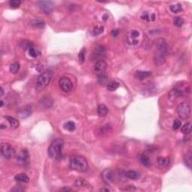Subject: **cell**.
<instances>
[{
  "label": "cell",
  "mask_w": 192,
  "mask_h": 192,
  "mask_svg": "<svg viewBox=\"0 0 192 192\" xmlns=\"http://www.w3.org/2000/svg\"><path fill=\"white\" fill-rule=\"evenodd\" d=\"M155 45L157 47V53H155V60L157 65H161L165 62V56L167 50V44L163 38H158L155 41Z\"/></svg>",
  "instance_id": "obj_1"
},
{
  "label": "cell",
  "mask_w": 192,
  "mask_h": 192,
  "mask_svg": "<svg viewBox=\"0 0 192 192\" xmlns=\"http://www.w3.org/2000/svg\"><path fill=\"white\" fill-rule=\"evenodd\" d=\"M70 168L73 170L83 173L89 168L88 161L81 155H74L70 159Z\"/></svg>",
  "instance_id": "obj_2"
},
{
  "label": "cell",
  "mask_w": 192,
  "mask_h": 192,
  "mask_svg": "<svg viewBox=\"0 0 192 192\" xmlns=\"http://www.w3.org/2000/svg\"><path fill=\"white\" fill-rule=\"evenodd\" d=\"M64 142L62 139H56L51 143L48 148V155L51 158L59 159L62 155Z\"/></svg>",
  "instance_id": "obj_3"
},
{
  "label": "cell",
  "mask_w": 192,
  "mask_h": 192,
  "mask_svg": "<svg viewBox=\"0 0 192 192\" xmlns=\"http://www.w3.org/2000/svg\"><path fill=\"white\" fill-rule=\"evenodd\" d=\"M52 77H53V72L50 70L45 71L43 73H41L37 79L36 89L38 91H41L46 88L48 84L50 83Z\"/></svg>",
  "instance_id": "obj_4"
},
{
  "label": "cell",
  "mask_w": 192,
  "mask_h": 192,
  "mask_svg": "<svg viewBox=\"0 0 192 192\" xmlns=\"http://www.w3.org/2000/svg\"><path fill=\"white\" fill-rule=\"evenodd\" d=\"M177 113L180 119L186 120L191 116V107L187 102L180 104L177 107Z\"/></svg>",
  "instance_id": "obj_5"
},
{
  "label": "cell",
  "mask_w": 192,
  "mask_h": 192,
  "mask_svg": "<svg viewBox=\"0 0 192 192\" xmlns=\"http://www.w3.org/2000/svg\"><path fill=\"white\" fill-rule=\"evenodd\" d=\"M1 153L6 159H11L15 155V150L11 144L7 143H2Z\"/></svg>",
  "instance_id": "obj_6"
},
{
  "label": "cell",
  "mask_w": 192,
  "mask_h": 192,
  "mask_svg": "<svg viewBox=\"0 0 192 192\" xmlns=\"http://www.w3.org/2000/svg\"><path fill=\"white\" fill-rule=\"evenodd\" d=\"M59 86L60 89L65 93H69L73 89V83L69 77H63L59 80Z\"/></svg>",
  "instance_id": "obj_7"
},
{
  "label": "cell",
  "mask_w": 192,
  "mask_h": 192,
  "mask_svg": "<svg viewBox=\"0 0 192 192\" xmlns=\"http://www.w3.org/2000/svg\"><path fill=\"white\" fill-rule=\"evenodd\" d=\"M37 5L40 10L45 14L51 13L53 8V4L50 1H40L37 2Z\"/></svg>",
  "instance_id": "obj_8"
},
{
  "label": "cell",
  "mask_w": 192,
  "mask_h": 192,
  "mask_svg": "<svg viewBox=\"0 0 192 192\" xmlns=\"http://www.w3.org/2000/svg\"><path fill=\"white\" fill-rule=\"evenodd\" d=\"M106 69H107V64L103 60H98L96 62L94 67V71L97 76H101L105 74Z\"/></svg>",
  "instance_id": "obj_9"
},
{
  "label": "cell",
  "mask_w": 192,
  "mask_h": 192,
  "mask_svg": "<svg viewBox=\"0 0 192 192\" xmlns=\"http://www.w3.org/2000/svg\"><path fill=\"white\" fill-rule=\"evenodd\" d=\"M184 92L183 90H182L181 89L179 88H174L172 90L170 91V93L168 94V98L170 101H174L176 100L179 97H181V96L184 95Z\"/></svg>",
  "instance_id": "obj_10"
},
{
  "label": "cell",
  "mask_w": 192,
  "mask_h": 192,
  "mask_svg": "<svg viewBox=\"0 0 192 192\" xmlns=\"http://www.w3.org/2000/svg\"><path fill=\"white\" fill-rule=\"evenodd\" d=\"M140 36V32L137 30H132L130 32L129 35H128L127 41L131 45H136L138 43L137 38Z\"/></svg>",
  "instance_id": "obj_11"
},
{
  "label": "cell",
  "mask_w": 192,
  "mask_h": 192,
  "mask_svg": "<svg viewBox=\"0 0 192 192\" xmlns=\"http://www.w3.org/2000/svg\"><path fill=\"white\" fill-rule=\"evenodd\" d=\"M101 176L104 182H105L107 185L112 182V180H113V173H112V170L109 169V168H107V169H105L102 172Z\"/></svg>",
  "instance_id": "obj_12"
},
{
  "label": "cell",
  "mask_w": 192,
  "mask_h": 192,
  "mask_svg": "<svg viewBox=\"0 0 192 192\" xmlns=\"http://www.w3.org/2000/svg\"><path fill=\"white\" fill-rule=\"evenodd\" d=\"M29 160V152L26 149H23L17 156V161L21 164H26Z\"/></svg>",
  "instance_id": "obj_13"
},
{
  "label": "cell",
  "mask_w": 192,
  "mask_h": 192,
  "mask_svg": "<svg viewBox=\"0 0 192 192\" xmlns=\"http://www.w3.org/2000/svg\"><path fill=\"white\" fill-rule=\"evenodd\" d=\"M105 48L102 46H98L95 48L94 53H93V59H98L99 57H101L102 55L104 54Z\"/></svg>",
  "instance_id": "obj_14"
},
{
  "label": "cell",
  "mask_w": 192,
  "mask_h": 192,
  "mask_svg": "<svg viewBox=\"0 0 192 192\" xmlns=\"http://www.w3.org/2000/svg\"><path fill=\"white\" fill-rule=\"evenodd\" d=\"M151 74H152L151 71H136V73H135L134 76H135V77L137 78V79L142 80H144L145 78H146V77H148L151 76Z\"/></svg>",
  "instance_id": "obj_15"
},
{
  "label": "cell",
  "mask_w": 192,
  "mask_h": 192,
  "mask_svg": "<svg viewBox=\"0 0 192 192\" xmlns=\"http://www.w3.org/2000/svg\"><path fill=\"white\" fill-rule=\"evenodd\" d=\"M157 162L158 165L161 168H166L169 166L170 164V159L167 158H164V157H159L157 158Z\"/></svg>",
  "instance_id": "obj_16"
},
{
  "label": "cell",
  "mask_w": 192,
  "mask_h": 192,
  "mask_svg": "<svg viewBox=\"0 0 192 192\" xmlns=\"http://www.w3.org/2000/svg\"><path fill=\"white\" fill-rule=\"evenodd\" d=\"M5 119H7L8 122V123H9L10 126H11L12 129H15V128H17L19 127L18 120L13 118V117H8V116H6Z\"/></svg>",
  "instance_id": "obj_17"
},
{
  "label": "cell",
  "mask_w": 192,
  "mask_h": 192,
  "mask_svg": "<svg viewBox=\"0 0 192 192\" xmlns=\"http://www.w3.org/2000/svg\"><path fill=\"white\" fill-rule=\"evenodd\" d=\"M141 19L143 21H147V22H149V21H154L155 20V14H149L147 11H145L141 15Z\"/></svg>",
  "instance_id": "obj_18"
},
{
  "label": "cell",
  "mask_w": 192,
  "mask_h": 192,
  "mask_svg": "<svg viewBox=\"0 0 192 192\" xmlns=\"http://www.w3.org/2000/svg\"><path fill=\"white\" fill-rule=\"evenodd\" d=\"M108 113V108L104 104H99L98 107V114L99 117H104Z\"/></svg>",
  "instance_id": "obj_19"
},
{
  "label": "cell",
  "mask_w": 192,
  "mask_h": 192,
  "mask_svg": "<svg viewBox=\"0 0 192 192\" xmlns=\"http://www.w3.org/2000/svg\"><path fill=\"white\" fill-rule=\"evenodd\" d=\"M140 161H141V164L143 165L146 167H150L151 166V161H150L149 158L148 157V155L146 154H143L141 155L140 157Z\"/></svg>",
  "instance_id": "obj_20"
},
{
  "label": "cell",
  "mask_w": 192,
  "mask_h": 192,
  "mask_svg": "<svg viewBox=\"0 0 192 192\" xmlns=\"http://www.w3.org/2000/svg\"><path fill=\"white\" fill-rule=\"evenodd\" d=\"M125 176L130 179H137L140 178V174L134 170H128L125 173Z\"/></svg>",
  "instance_id": "obj_21"
},
{
  "label": "cell",
  "mask_w": 192,
  "mask_h": 192,
  "mask_svg": "<svg viewBox=\"0 0 192 192\" xmlns=\"http://www.w3.org/2000/svg\"><path fill=\"white\" fill-rule=\"evenodd\" d=\"M31 109H30L29 107H25L23 109L21 110L18 112V116L19 117H21V118H26V117H28L29 116L31 115Z\"/></svg>",
  "instance_id": "obj_22"
},
{
  "label": "cell",
  "mask_w": 192,
  "mask_h": 192,
  "mask_svg": "<svg viewBox=\"0 0 192 192\" xmlns=\"http://www.w3.org/2000/svg\"><path fill=\"white\" fill-rule=\"evenodd\" d=\"M14 179L18 182H28L29 179L28 177L27 176L25 173H20L15 176Z\"/></svg>",
  "instance_id": "obj_23"
},
{
  "label": "cell",
  "mask_w": 192,
  "mask_h": 192,
  "mask_svg": "<svg viewBox=\"0 0 192 192\" xmlns=\"http://www.w3.org/2000/svg\"><path fill=\"white\" fill-rule=\"evenodd\" d=\"M170 10L173 12V13L177 14L181 12L182 11V7L181 4H175V5H172L170 6Z\"/></svg>",
  "instance_id": "obj_24"
},
{
  "label": "cell",
  "mask_w": 192,
  "mask_h": 192,
  "mask_svg": "<svg viewBox=\"0 0 192 192\" xmlns=\"http://www.w3.org/2000/svg\"><path fill=\"white\" fill-rule=\"evenodd\" d=\"M185 165L189 168H191V164H192V159H191V152L189 151L185 154Z\"/></svg>",
  "instance_id": "obj_25"
},
{
  "label": "cell",
  "mask_w": 192,
  "mask_h": 192,
  "mask_svg": "<svg viewBox=\"0 0 192 192\" xmlns=\"http://www.w3.org/2000/svg\"><path fill=\"white\" fill-rule=\"evenodd\" d=\"M182 132L184 134H189L191 131V122H188V123L185 124L182 127L181 129Z\"/></svg>",
  "instance_id": "obj_26"
},
{
  "label": "cell",
  "mask_w": 192,
  "mask_h": 192,
  "mask_svg": "<svg viewBox=\"0 0 192 192\" xmlns=\"http://www.w3.org/2000/svg\"><path fill=\"white\" fill-rule=\"evenodd\" d=\"M31 24L35 27L38 28H43L45 26V23L44 22L41 20H39V19H35V20H32L31 21Z\"/></svg>",
  "instance_id": "obj_27"
},
{
  "label": "cell",
  "mask_w": 192,
  "mask_h": 192,
  "mask_svg": "<svg viewBox=\"0 0 192 192\" xmlns=\"http://www.w3.org/2000/svg\"><path fill=\"white\" fill-rule=\"evenodd\" d=\"M119 84L116 81H112L110 82V83H107V89L110 91V92H113V91L117 90L119 88Z\"/></svg>",
  "instance_id": "obj_28"
},
{
  "label": "cell",
  "mask_w": 192,
  "mask_h": 192,
  "mask_svg": "<svg viewBox=\"0 0 192 192\" xmlns=\"http://www.w3.org/2000/svg\"><path fill=\"white\" fill-rule=\"evenodd\" d=\"M75 185L77 187H83V188H84L86 186H89V184H88V182L86 181L85 179L78 178V179H76Z\"/></svg>",
  "instance_id": "obj_29"
},
{
  "label": "cell",
  "mask_w": 192,
  "mask_h": 192,
  "mask_svg": "<svg viewBox=\"0 0 192 192\" xmlns=\"http://www.w3.org/2000/svg\"><path fill=\"white\" fill-rule=\"evenodd\" d=\"M64 128H65V129L68 130L69 131H73L75 130V123L74 122H72V121H69V122H66L65 124V125H64Z\"/></svg>",
  "instance_id": "obj_30"
},
{
  "label": "cell",
  "mask_w": 192,
  "mask_h": 192,
  "mask_svg": "<svg viewBox=\"0 0 192 192\" xmlns=\"http://www.w3.org/2000/svg\"><path fill=\"white\" fill-rule=\"evenodd\" d=\"M20 69V65L17 62H14L10 65V71L13 74H17Z\"/></svg>",
  "instance_id": "obj_31"
},
{
  "label": "cell",
  "mask_w": 192,
  "mask_h": 192,
  "mask_svg": "<svg viewBox=\"0 0 192 192\" xmlns=\"http://www.w3.org/2000/svg\"><path fill=\"white\" fill-rule=\"evenodd\" d=\"M173 24L177 27H181L184 24V20L181 17H176L173 20Z\"/></svg>",
  "instance_id": "obj_32"
},
{
  "label": "cell",
  "mask_w": 192,
  "mask_h": 192,
  "mask_svg": "<svg viewBox=\"0 0 192 192\" xmlns=\"http://www.w3.org/2000/svg\"><path fill=\"white\" fill-rule=\"evenodd\" d=\"M21 1H19V0H11L8 2V5L12 8H19V6L21 5Z\"/></svg>",
  "instance_id": "obj_33"
},
{
  "label": "cell",
  "mask_w": 192,
  "mask_h": 192,
  "mask_svg": "<svg viewBox=\"0 0 192 192\" xmlns=\"http://www.w3.org/2000/svg\"><path fill=\"white\" fill-rule=\"evenodd\" d=\"M78 57H79L80 62H84V61H85V49H84V48L80 50V52L79 54H78Z\"/></svg>",
  "instance_id": "obj_34"
},
{
  "label": "cell",
  "mask_w": 192,
  "mask_h": 192,
  "mask_svg": "<svg viewBox=\"0 0 192 192\" xmlns=\"http://www.w3.org/2000/svg\"><path fill=\"white\" fill-rule=\"evenodd\" d=\"M29 53L30 56L33 58H35L38 56L37 51H36V50H35L33 47H30L29 48Z\"/></svg>",
  "instance_id": "obj_35"
},
{
  "label": "cell",
  "mask_w": 192,
  "mask_h": 192,
  "mask_svg": "<svg viewBox=\"0 0 192 192\" xmlns=\"http://www.w3.org/2000/svg\"><path fill=\"white\" fill-rule=\"evenodd\" d=\"M103 32H104L103 26H96V27L94 28V29H93V33H94V35H100V34H101Z\"/></svg>",
  "instance_id": "obj_36"
},
{
  "label": "cell",
  "mask_w": 192,
  "mask_h": 192,
  "mask_svg": "<svg viewBox=\"0 0 192 192\" xmlns=\"http://www.w3.org/2000/svg\"><path fill=\"white\" fill-rule=\"evenodd\" d=\"M182 123L179 119H175L173 122V130H178L181 126Z\"/></svg>",
  "instance_id": "obj_37"
},
{
  "label": "cell",
  "mask_w": 192,
  "mask_h": 192,
  "mask_svg": "<svg viewBox=\"0 0 192 192\" xmlns=\"http://www.w3.org/2000/svg\"><path fill=\"white\" fill-rule=\"evenodd\" d=\"M98 81H99V83H101V84H104L107 80L106 74H103V75L98 76Z\"/></svg>",
  "instance_id": "obj_38"
},
{
  "label": "cell",
  "mask_w": 192,
  "mask_h": 192,
  "mask_svg": "<svg viewBox=\"0 0 192 192\" xmlns=\"http://www.w3.org/2000/svg\"><path fill=\"white\" fill-rule=\"evenodd\" d=\"M111 35L113 37H117L119 35V30L118 29H113L111 32Z\"/></svg>",
  "instance_id": "obj_39"
},
{
  "label": "cell",
  "mask_w": 192,
  "mask_h": 192,
  "mask_svg": "<svg viewBox=\"0 0 192 192\" xmlns=\"http://www.w3.org/2000/svg\"><path fill=\"white\" fill-rule=\"evenodd\" d=\"M60 191H72V189H68V188H63V189H60Z\"/></svg>",
  "instance_id": "obj_40"
},
{
  "label": "cell",
  "mask_w": 192,
  "mask_h": 192,
  "mask_svg": "<svg viewBox=\"0 0 192 192\" xmlns=\"http://www.w3.org/2000/svg\"><path fill=\"white\" fill-rule=\"evenodd\" d=\"M101 191H111V190L109 189H101Z\"/></svg>",
  "instance_id": "obj_41"
},
{
  "label": "cell",
  "mask_w": 192,
  "mask_h": 192,
  "mask_svg": "<svg viewBox=\"0 0 192 192\" xmlns=\"http://www.w3.org/2000/svg\"><path fill=\"white\" fill-rule=\"evenodd\" d=\"M3 93H4V92H3V89H2V87H1V96L3 95Z\"/></svg>",
  "instance_id": "obj_42"
},
{
  "label": "cell",
  "mask_w": 192,
  "mask_h": 192,
  "mask_svg": "<svg viewBox=\"0 0 192 192\" xmlns=\"http://www.w3.org/2000/svg\"><path fill=\"white\" fill-rule=\"evenodd\" d=\"M2 106H3V101H1V107H2Z\"/></svg>",
  "instance_id": "obj_43"
}]
</instances>
